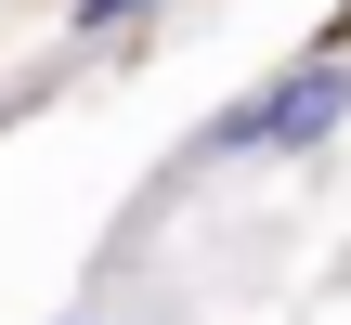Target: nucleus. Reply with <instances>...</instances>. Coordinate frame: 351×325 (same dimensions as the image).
Instances as JSON below:
<instances>
[{
    "label": "nucleus",
    "instance_id": "3",
    "mask_svg": "<svg viewBox=\"0 0 351 325\" xmlns=\"http://www.w3.org/2000/svg\"><path fill=\"white\" fill-rule=\"evenodd\" d=\"M65 325H130V313H104V300H91V313H65Z\"/></svg>",
    "mask_w": 351,
    "mask_h": 325
},
{
    "label": "nucleus",
    "instance_id": "2",
    "mask_svg": "<svg viewBox=\"0 0 351 325\" xmlns=\"http://www.w3.org/2000/svg\"><path fill=\"white\" fill-rule=\"evenodd\" d=\"M143 13H169V0H65L78 39H117V26H143Z\"/></svg>",
    "mask_w": 351,
    "mask_h": 325
},
{
    "label": "nucleus",
    "instance_id": "1",
    "mask_svg": "<svg viewBox=\"0 0 351 325\" xmlns=\"http://www.w3.org/2000/svg\"><path fill=\"white\" fill-rule=\"evenodd\" d=\"M247 117H261V156H326L351 130V52H300L287 78L247 91Z\"/></svg>",
    "mask_w": 351,
    "mask_h": 325
}]
</instances>
